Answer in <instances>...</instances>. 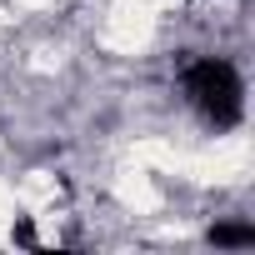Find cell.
<instances>
[{
  "label": "cell",
  "mask_w": 255,
  "mask_h": 255,
  "mask_svg": "<svg viewBox=\"0 0 255 255\" xmlns=\"http://www.w3.org/2000/svg\"><path fill=\"white\" fill-rule=\"evenodd\" d=\"M185 90L195 100V110L215 125V130H230V125H240L245 115V85H240V70L220 55H205L185 70Z\"/></svg>",
  "instance_id": "obj_1"
},
{
  "label": "cell",
  "mask_w": 255,
  "mask_h": 255,
  "mask_svg": "<svg viewBox=\"0 0 255 255\" xmlns=\"http://www.w3.org/2000/svg\"><path fill=\"white\" fill-rule=\"evenodd\" d=\"M210 245H220V250H245V245H255V225H245V220L210 225Z\"/></svg>",
  "instance_id": "obj_2"
}]
</instances>
